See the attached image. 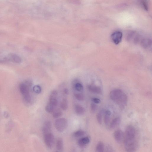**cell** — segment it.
Listing matches in <instances>:
<instances>
[{"label":"cell","instance_id":"obj_17","mask_svg":"<svg viewBox=\"0 0 152 152\" xmlns=\"http://www.w3.org/2000/svg\"><path fill=\"white\" fill-rule=\"evenodd\" d=\"M120 117H116L114 119L111 121L110 125V128L114 129L118 126L120 122Z\"/></svg>","mask_w":152,"mask_h":152},{"label":"cell","instance_id":"obj_20","mask_svg":"<svg viewBox=\"0 0 152 152\" xmlns=\"http://www.w3.org/2000/svg\"><path fill=\"white\" fill-rule=\"evenodd\" d=\"M56 107V106L49 102L45 107V110L49 113H51L55 109Z\"/></svg>","mask_w":152,"mask_h":152},{"label":"cell","instance_id":"obj_26","mask_svg":"<svg viewBox=\"0 0 152 152\" xmlns=\"http://www.w3.org/2000/svg\"><path fill=\"white\" fill-rule=\"evenodd\" d=\"M74 96L77 100L79 101H83L84 99V95L80 93H76L74 94Z\"/></svg>","mask_w":152,"mask_h":152},{"label":"cell","instance_id":"obj_29","mask_svg":"<svg viewBox=\"0 0 152 152\" xmlns=\"http://www.w3.org/2000/svg\"><path fill=\"white\" fill-rule=\"evenodd\" d=\"M92 101L94 103L96 104H98L100 103L101 102V101L99 99L94 98L92 99Z\"/></svg>","mask_w":152,"mask_h":152},{"label":"cell","instance_id":"obj_27","mask_svg":"<svg viewBox=\"0 0 152 152\" xmlns=\"http://www.w3.org/2000/svg\"><path fill=\"white\" fill-rule=\"evenodd\" d=\"M33 90L35 93L39 94L41 92V89L40 86L39 85H35L33 87Z\"/></svg>","mask_w":152,"mask_h":152},{"label":"cell","instance_id":"obj_6","mask_svg":"<svg viewBox=\"0 0 152 152\" xmlns=\"http://www.w3.org/2000/svg\"><path fill=\"white\" fill-rule=\"evenodd\" d=\"M122 32H121L116 31L111 35V39L115 44L117 45L121 42L122 40Z\"/></svg>","mask_w":152,"mask_h":152},{"label":"cell","instance_id":"obj_14","mask_svg":"<svg viewBox=\"0 0 152 152\" xmlns=\"http://www.w3.org/2000/svg\"><path fill=\"white\" fill-rule=\"evenodd\" d=\"M127 39L129 41L136 43L139 42L140 38L137 34L132 33L130 34V35L128 37Z\"/></svg>","mask_w":152,"mask_h":152},{"label":"cell","instance_id":"obj_16","mask_svg":"<svg viewBox=\"0 0 152 152\" xmlns=\"http://www.w3.org/2000/svg\"><path fill=\"white\" fill-rule=\"evenodd\" d=\"M9 60L17 63H21V59L19 56L16 54H11L9 55Z\"/></svg>","mask_w":152,"mask_h":152},{"label":"cell","instance_id":"obj_1","mask_svg":"<svg viewBox=\"0 0 152 152\" xmlns=\"http://www.w3.org/2000/svg\"><path fill=\"white\" fill-rule=\"evenodd\" d=\"M124 144L125 150L128 152L135 151L137 149L138 144L135 136L136 131L129 129L125 130Z\"/></svg>","mask_w":152,"mask_h":152},{"label":"cell","instance_id":"obj_30","mask_svg":"<svg viewBox=\"0 0 152 152\" xmlns=\"http://www.w3.org/2000/svg\"><path fill=\"white\" fill-rule=\"evenodd\" d=\"M64 92L65 94L68 95L69 93V91L67 88H65L64 90Z\"/></svg>","mask_w":152,"mask_h":152},{"label":"cell","instance_id":"obj_5","mask_svg":"<svg viewBox=\"0 0 152 152\" xmlns=\"http://www.w3.org/2000/svg\"><path fill=\"white\" fill-rule=\"evenodd\" d=\"M44 141L45 145L48 148L53 147L54 142V135L51 132L44 135Z\"/></svg>","mask_w":152,"mask_h":152},{"label":"cell","instance_id":"obj_21","mask_svg":"<svg viewBox=\"0 0 152 152\" xmlns=\"http://www.w3.org/2000/svg\"><path fill=\"white\" fill-rule=\"evenodd\" d=\"M60 107L63 110L65 111L67 110L68 107V102L66 99L64 98L62 100L60 103Z\"/></svg>","mask_w":152,"mask_h":152},{"label":"cell","instance_id":"obj_4","mask_svg":"<svg viewBox=\"0 0 152 152\" xmlns=\"http://www.w3.org/2000/svg\"><path fill=\"white\" fill-rule=\"evenodd\" d=\"M56 129L59 132L64 131L68 126V122L65 118H61L55 120L54 124Z\"/></svg>","mask_w":152,"mask_h":152},{"label":"cell","instance_id":"obj_15","mask_svg":"<svg viewBox=\"0 0 152 152\" xmlns=\"http://www.w3.org/2000/svg\"><path fill=\"white\" fill-rule=\"evenodd\" d=\"M75 110L77 114L79 115L83 114L85 112V109L81 105L77 104L75 106Z\"/></svg>","mask_w":152,"mask_h":152},{"label":"cell","instance_id":"obj_19","mask_svg":"<svg viewBox=\"0 0 152 152\" xmlns=\"http://www.w3.org/2000/svg\"><path fill=\"white\" fill-rule=\"evenodd\" d=\"M56 149L58 151H61L63 150L64 147V144L63 140L59 138L57 140L56 144Z\"/></svg>","mask_w":152,"mask_h":152},{"label":"cell","instance_id":"obj_10","mask_svg":"<svg viewBox=\"0 0 152 152\" xmlns=\"http://www.w3.org/2000/svg\"><path fill=\"white\" fill-rule=\"evenodd\" d=\"M51 124L49 121H47L43 125L42 130L43 135L51 132Z\"/></svg>","mask_w":152,"mask_h":152},{"label":"cell","instance_id":"obj_24","mask_svg":"<svg viewBox=\"0 0 152 152\" xmlns=\"http://www.w3.org/2000/svg\"><path fill=\"white\" fill-rule=\"evenodd\" d=\"M85 133L83 130H80L75 132L73 133V135L75 137H79L85 135Z\"/></svg>","mask_w":152,"mask_h":152},{"label":"cell","instance_id":"obj_28","mask_svg":"<svg viewBox=\"0 0 152 152\" xmlns=\"http://www.w3.org/2000/svg\"><path fill=\"white\" fill-rule=\"evenodd\" d=\"M97 106L95 103H91L90 105V108L92 112H95L97 108Z\"/></svg>","mask_w":152,"mask_h":152},{"label":"cell","instance_id":"obj_2","mask_svg":"<svg viewBox=\"0 0 152 152\" xmlns=\"http://www.w3.org/2000/svg\"><path fill=\"white\" fill-rule=\"evenodd\" d=\"M110 96L111 99L118 105L121 109H123L127 104V96L121 90L115 89L111 91Z\"/></svg>","mask_w":152,"mask_h":152},{"label":"cell","instance_id":"obj_22","mask_svg":"<svg viewBox=\"0 0 152 152\" xmlns=\"http://www.w3.org/2000/svg\"><path fill=\"white\" fill-rule=\"evenodd\" d=\"M53 112V116L54 118H59L62 115L61 110L59 109H57L54 110Z\"/></svg>","mask_w":152,"mask_h":152},{"label":"cell","instance_id":"obj_3","mask_svg":"<svg viewBox=\"0 0 152 152\" xmlns=\"http://www.w3.org/2000/svg\"><path fill=\"white\" fill-rule=\"evenodd\" d=\"M32 85V82L29 81L20 84V90L23 96L24 100L28 99L31 97L30 94V89Z\"/></svg>","mask_w":152,"mask_h":152},{"label":"cell","instance_id":"obj_12","mask_svg":"<svg viewBox=\"0 0 152 152\" xmlns=\"http://www.w3.org/2000/svg\"><path fill=\"white\" fill-rule=\"evenodd\" d=\"M89 138L88 137H85L79 139L78 144L80 147L84 148L85 147L87 144H89Z\"/></svg>","mask_w":152,"mask_h":152},{"label":"cell","instance_id":"obj_8","mask_svg":"<svg viewBox=\"0 0 152 152\" xmlns=\"http://www.w3.org/2000/svg\"><path fill=\"white\" fill-rule=\"evenodd\" d=\"M124 134L123 132L120 130H116L114 133V137L115 140L118 143H121L123 140Z\"/></svg>","mask_w":152,"mask_h":152},{"label":"cell","instance_id":"obj_7","mask_svg":"<svg viewBox=\"0 0 152 152\" xmlns=\"http://www.w3.org/2000/svg\"><path fill=\"white\" fill-rule=\"evenodd\" d=\"M58 92L57 90H54L51 92L49 97V102L55 106H57Z\"/></svg>","mask_w":152,"mask_h":152},{"label":"cell","instance_id":"obj_11","mask_svg":"<svg viewBox=\"0 0 152 152\" xmlns=\"http://www.w3.org/2000/svg\"><path fill=\"white\" fill-rule=\"evenodd\" d=\"M88 89L92 93L100 94L102 92V90L101 88L94 85L91 84L88 86Z\"/></svg>","mask_w":152,"mask_h":152},{"label":"cell","instance_id":"obj_18","mask_svg":"<svg viewBox=\"0 0 152 152\" xmlns=\"http://www.w3.org/2000/svg\"><path fill=\"white\" fill-rule=\"evenodd\" d=\"M111 114V111L109 110H107L105 111L104 117V121L106 125H108L110 121V116Z\"/></svg>","mask_w":152,"mask_h":152},{"label":"cell","instance_id":"obj_13","mask_svg":"<svg viewBox=\"0 0 152 152\" xmlns=\"http://www.w3.org/2000/svg\"><path fill=\"white\" fill-rule=\"evenodd\" d=\"M152 40L148 38L143 39L141 41L142 46L144 48H148L151 46L152 44Z\"/></svg>","mask_w":152,"mask_h":152},{"label":"cell","instance_id":"obj_25","mask_svg":"<svg viewBox=\"0 0 152 152\" xmlns=\"http://www.w3.org/2000/svg\"><path fill=\"white\" fill-rule=\"evenodd\" d=\"M103 110H101L97 114V119L98 123L101 124L102 123V116L103 114Z\"/></svg>","mask_w":152,"mask_h":152},{"label":"cell","instance_id":"obj_23","mask_svg":"<svg viewBox=\"0 0 152 152\" xmlns=\"http://www.w3.org/2000/svg\"><path fill=\"white\" fill-rule=\"evenodd\" d=\"M104 144L103 143L100 142L97 144L96 148V152H102L104 150Z\"/></svg>","mask_w":152,"mask_h":152},{"label":"cell","instance_id":"obj_9","mask_svg":"<svg viewBox=\"0 0 152 152\" xmlns=\"http://www.w3.org/2000/svg\"><path fill=\"white\" fill-rule=\"evenodd\" d=\"M73 88L78 92H81L83 90V87L78 79H75L73 82Z\"/></svg>","mask_w":152,"mask_h":152}]
</instances>
